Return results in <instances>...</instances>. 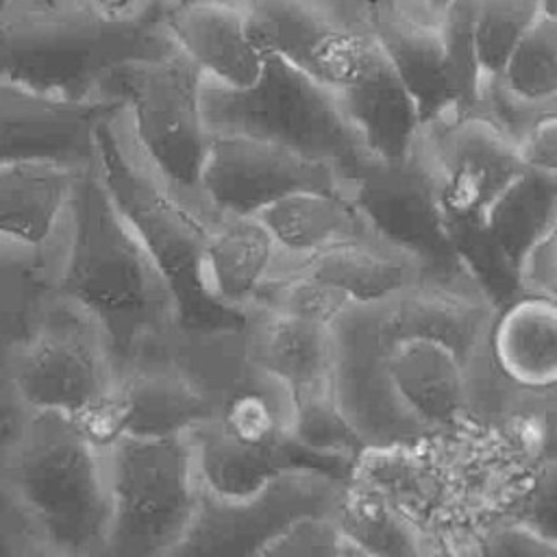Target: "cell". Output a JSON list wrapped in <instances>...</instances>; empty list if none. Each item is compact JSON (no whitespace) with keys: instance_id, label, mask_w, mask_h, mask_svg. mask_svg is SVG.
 <instances>
[{"instance_id":"obj_1","label":"cell","mask_w":557,"mask_h":557,"mask_svg":"<svg viewBox=\"0 0 557 557\" xmlns=\"http://www.w3.org/2000/svg\"><path fill=\"white\" fill-rule=\"evenodd\" d=\"M496 305L474 274L350 302L333 324V396L366 450L476 422V361Z\"/></svg>"},{"instance_id":"obj_2","label":"cell","mask_w":557,"mask_h":557,"mask_svg":"<svg viewBox=\"0 0 557 557\" xmlns=\"http://www.w3.org/2000/svg\"><path fill=\"white\" fill-rule=\"evenodd\" d=\"M242 329H183L170 348L207 403V420L189 433L205 487L239 498L298 468L348 479V459L300 442L289 387L248 357Z\"/></svg>"},{"instance_id":"obj_3","label":"cell","mask_w":557,"mask_h":557,"mask_svg":"<svg viewBox=\"0 0 557 557\" xmlns=\"http://www.w3.org/2000/svg\"><path fill=\"white\" fill-rule=\"evenodd\" d=\"M0 535L13 555L109 557L107 450L57 411L24 409L2 389Z\"/></svg>"},{"instance_id":"obj_4","label":"cell","mask_w":557,"mask_h":557,"mask_svg":"<svg viewBox=\"0 0 557 557\" xmlns=\"http://www.w3.org/2000/svg\"><path fill=\"white\" fill-rule=\"evenodd\" d=\"M57 294L100 324L120 374L168 355L183 331L170 281L113 202L96 159L78 183Z\"/></svg>"},{"instance_id":"obj_5","label":"cell","mask_w":557,"mask_h":557,"mask_svg":"<svg viewBox=\"0 0 557 557\" xmlns=\"http://www.w3.org/2000/svg\"><path fill=\"white\" fill-rule=\"evenodd\" d=\"M172 4L2 0L0 81L61 98H102V85L117 67L178 52L168 26Z\"/></svg>"},{"instance_id":"obj_6","label":"cell","mask_w":557,"mask_h":557,"mask_svg":"<svg viewBox=\"0 0 557 557\" xmlns=\"http://www.w3.org/2000/svg\"><path fill=\"white\" fill-rule=\"evenodd\" d=\"M2 389L24 409L57 411L100 444L117 435L120 370L100 324L76 302L52 294L28 329L2 346Z\"/></svg>"},{"instance_id":"obj_7","label":"cell","mask_w":557,"mask_h":557,"mask_svg":"<svg viewBox=\"0 0 557 557\" xmlns=\"http://www.w3.org/2000/svg\"><path fill=\"white\" fill-rule=\"evenodd\" d=\"M96 161L113 202L170 281L183 329L244 326V315L218 307L205 294L200 265L209 224L168 187L148 161L124 102L98 124Z\"/></svg>"},{"instance_id":"obj_8","label":"cell","mask_w":557,"mask_h":557,"mask_svg":"<svg viewBox=\"0 0 557 557\" xmlns=\"http://www.w3.org/2000/svg\"><path fill=\"white\" fill-rule=\"evenodd\" d=\"M202 111L211 135H248L278 144L326 163L350 189L374 163L337 89L274 52L263 50V72L250 87L202 78Z\"/></svg>"},{"instance_id":"obj_9","label":"cell","mask_w":557,"mask_h":557,"mask_svg":"<svg viewBox=\"0 0 557 557\" xmlns=\"http://www.w3.org/2000/svg\"><path fill=\"white\" fill-rule=\"evenodd\" d=\"M104 450L113 505L109 557L176 555L205 490L191 435L120 433Z\"/></svg>"},{"instance_id":"obj_10","label":"cell","mask_w":557,"mask_h":557,"mask_svg":"<svg viewBox=\"0 0 557 557\" xmlns=\"http://www.w3.org/2000/svg\"><path fill=\"white\" fill-rule=\"evenodd\" d=\"M202 72L181 50L157 61L117 67L102 96L126 104L137 141L168 187L207 224L213 220L202 189L211 133L202 111Z\"/></svg>"},{"instance_id":"obj_11","label":"cell","mask_w":557,"mask_h":557,"mask_svg":"<svg viewBox=\"0 0 557 557\" xmlns=\"http://www.w3.org/2000/svg\"><path fill=\"white\" fill-rule=\"evenodd\" d=\"M418 154L433 181L448 228H476L529 172L513 133L483 102L422 126Z\"/></svg>"},{"instance_id":"obj_12","label":"cell","mask_w":557,"mask_h":557,"mask_svg":"<svg viewBox=\"0 0 557 557\" xmlns=\"http://www.w3.org/2000/svg\"><path fill=\"white\" fill-rule=\"evenodd\" d=\"M557 409V298L516 289L496 305L476 361V422Z\"/></svg>"},{"instance_id":"obj_13","label":"cell","mask_w":557,"mask_h":557,"mask_svg":"<svg viewBox=\"0 0 557 557\" xmlns=\"http://www.w3.org/2000/svg\"><path fill=\"white\" fill-rule=\"evenodd\" d=\"M348 492L346 476L320 468L287 470L239 498H226L205 487L196 522L176 555H261L296 518L342 513Z\"/></svg>"},{"instance_id":"obj_14","label":"cell","mask_w":557,"mask_h":557,"mask_svg":"<svg viewBox=\"0 0 557 557\" xmlns=\"http://www.w3.org/2000/svg\"><path fill=\"white\" fill-rule=\"evenodd\" d=\"M255 44L339 89L370 37L363 0H250Z\"/></svg>"},{"instance_id":"obj_15","label":"cell","mask_w":557,"mask_h":557,"mask_svg":"<svg viewBox=\"0 0 557 557\" xmlns=\"http://www.w3.org/2000/svg\"><path fill=\"white\" fill-rule=\"evenodd\" d=\"M352 196L370 228L420 259L431 278L472 274L453 244L448 220L418 148L407 163H372L357 181Z\"/></svg>"},{"instance_id":"obj_16","label":"cell","mask_w":557,"mask_h":557,"mask_svg":"<svg viewBox=\"0 0 557 557\" xmlns=\"http://www.w3.org/2000/svg\"><path fill=\"white\" fill-rule=\"evenodd\" d=\"M83 172L46 161L0 163V261L39 270L57 287Z\"/></svg>"},{"instance_id":"obj_17","label":"cell","mask_w":557,"mask_h":557,"mask_svg":"<svg viewBox=\"0 0 557 557\" xmlns=\"http://www.w3.org/2000/svg\"><path fill=\"white\" fill-rule=\"evenodd\" d=\"M202 189L213 213L259 215L272 202L305 189L350 185L326 163L248 135H211Z\"/></svg>"},{"instance_id":"obj_18","label":"cell","mask_w":557,"mask_h":557,"mask_svg":"<svg viewBox=\"0 0 557 557\" xmlns=\"http://www.w3.org/2000/svg\"><path fill=\"white\" fill-rule=\"evenodd\" d=\"M122 100L61 98L0 81V163L46 161L87 170L100 120Z\"/></svg>"},{"instance_id":"obj_19","label":"cell","mask_w":557,"mask_h":557,"mask_svg":"<svg viewBox=\"0 0 557 557\" xmlns=\"http://www.w3.org/2000/svg\"><path fill=\"white\" fill-rule=\"evenodd\" d=\"M363 9L372 35L411 91L422 124L459 109L442 15L424 0H363Z\"/></svg>"},{"instance_id":"obj_20","label":"cell","mask_w":557,"mask_h":557,"mask_svg":"<svg viewBox=\"0 0 557 557\" xmlns=\"http://www.w3.org/2000/svg\"><path fill=\"white\" fill-rule=\"evenodd\" d=\"M337 94L374 163L400 165L416 154L424 126L420 109L372 30Z\"/></svg>"},{"instance_id":"obj_21","label":"cell","mask_w":557,"mask_h":557,"mask_svg":"<svg viewBox=\"0 0 557 557\" xmlns=\"http://www.w3.org/2000/svg\"><path fill=\"white\" fill-rule=\"evenodd\" d=\"M248 357L285 383L296 407L333 396V326L255 307L242 329Z\"/></svg>"},{"instance_id":"obj_22","label":"cell","mask_w":557,"mask_h":557,"mask_svg":"<svg viewBox=\"0 0 557 557\" xmlns=\"http://www.w3.org/2000/svg\"><path fill=\"white\" fill-rule=\"evenodd\" d=\"M168 26L178 50L205 78L237 89L259 81L263 50L250 35L246 7L222 0L174 2Z\"/></svg>"},{"instance_id":"obj_23","label":"cell","mask_w":557,"mask_h":557,"mask_svg":"<svg viewBox=\"0 0 557 557\" xmlns=\"http://www.w3.org/2000/svg\"><path fill=\"white\" fill-rule=\"evenodd\" d=\"M276 261V244L259 215L215 213L202 250V289L218 307L246 318Z\"/></svg>"},{"instance_id":"obj_24","label":"cell","mask_w":557,"mask_h":557,"mask_svg":"<svg viewBox=\"0 0 557 557\" xmlns=\"http://www.w3.org/2000/svg\"><path fill=\"white\" fill-rule=\"evenodd\" d=\"M259 218L278 250L274 272L298 268L335 246L376 235L355 196L344 189L296 191L265 207Z\"/></svg>"},{"instance_id":"obj_25","label":"cell","mask_w":557,"mask_h":557,"mask_svg":"<svg viewBox=\"0 0 557 557\" xmlns=\"http://www.w3.org/2000/svg\"><path fill=\"white\" fill-rule=\"evenodd\" d=\"M207 416L202 394L170 352L144 359L120 374L117 435L191 433Z\"/></svg>"},{"instance_id":"obj_26","label":"cell","mask_w":557,"mask_h":557,"mask_svg":"<svg viewBox=\"0 0 557 557\" xmlns=\"http://www.w3.org/2000/svg\"><path fill=\"white\" fill-rule=\"evenodd\" d=\"M292 270L315 274L361 305L396 298L431 278L420 259L379 235L335 246Z\"/></svg>"},{"instance_id":"obj_27","label":"cell","mask_w":557,"mask_h":557,"mask_svg":"<svg viewBox=\"0 0 557 557\" xmlns=\"http://www.w3.org/2000/svg\"><path fill=\"white\" fill-rule=\"evenodd\" d=\"M557 98V20L540 15L498 78L483 87L492 109H522Z\"/></svg>"},{"instance_id":"obj_28","label":"cell","mask_w":557,"mask_h":557,"mask_svg":"<svg viewBox=\"0 0 557 557\" xmlns=\"http://www.w3.org/2000/svg\"><path fill=\"white\" fill-rule=\"evenodd\" d=\"M540 15V0H474L476 54L483 87L500 76L516 46Z\"/></svg>"},{"instance_id":"obj_29","label":"cell","mask_w":557,"mask_h":557,"mask_svg":"<svg viewBox=\"0 0 557 557\" xmlns=\"http://www.w3.org/2000/svg\"><path fill=\"white\" fill-rule=\"evenodd\" d=\"M350 302L352 300L333 283L305 270H285L270 276L255 307L333 326Z\"/></svg>"},{"instance_id":"obj_30","label":"cell","mask_w":557,"mask_h":557,"mask_svg":"<svg viewBox=\"0 0 557 557\" xmlns=\"http://www.w3.org/2000/svg\"><path fill=\"white\" fill-rule=\"evenodd\" d=\"M442 37L459 98V111L474 109L481 102L483 89L476 54L474 0H450L442 13Z\"/></svg>"},{"instance_id":"obj_31","label":"cell","mask_w":557,"mask_h":557,"mask_svg":"<svg viewBox=\"0 0 557 557\" xmlns=\"http://www.w3.org/2000/svg\"><path fill=\"white\" fill-rule=\"evenodd\" d=\"M487 109L513 133L529 172L557 185V98L522 109Z\"/></svg>"},{"instance_id":"obj_32","label":"cell","mask_w":557,"mask_h":557,"mask_svg":"<svg viewBox=\"0 0 557 557\" xmlns=\"http://www.w3.org/2000/svg\"><path fill=\"white\" fill-rule=\"evenodd\" d=\"M263 557H350L368 555L344 529L339 513H305L285 527L261 553Z\"/></svg>"},{"instance_id":"obj_33","label":"cell","mask_w":557,"mask_h":557,"mask_svg":"<svg viewBox=\"0 0 557 557\" xmlns=\"http://www.w3.org/2000/svg\"><path fill=\"white\" fill-rule=\"evenodd\" d=\"M479 555H557V537L520 513H500L476 533Z\"/></svg>"},{"instance_id":"obj_34","label":"cell","mask_w":557,"mask_h":557,"mask_svg":"<svg viewBox=\"0 0 557 557\" xmlns=\"http://www.w3.org/2000/svg\"><path fill=\"white\" fill-rule=\"evenodd\" d=\"M518 287L557 298V191L518 265Z\"/></svg>"},{"instance_id":"obj_35","label":"cell","mask_w":557,"mask_h":557,"mask_svg":"<svg viewBox=\"0 0 557 557\" xmlns=\"http://www.w3.org/2000/svg\"><path fill=\"white\" fill-rule=\"evenodd\" d=\"M511 513H520L557 537V455L544 459Z\"/></svg>"},{"instance_id":"obj_36","label":"cell","mask_w":557,"mask_h":557,"mask_svg":"<svg viewBox=\"0 0 557 557\" xmlns=\"http://www.w3.org/2000/svg\"><path fill=\"white\" fill-rule=\"evenodd\" d=\"M540 11L542 15L557 20V0H540Z\"/></svg>"},{"instance_id":"obj_37","label":"cell","mask_w":557,"mask_h":557,"mask_svg":"<svg viewBox=\"0 0 557 557\" xmlns=\"http://www.w3.org/2000/svg\"><path fill=\"white\" fill-rule=\"evenodd\" d=\"M424 2H426L435 13H440V15H442L444 9L450 4V0H424Z\"/></svg>"},{"instance_id":"obj_38","label":"cell","mask_w":557,"mask_h":557,"mask_svg":"<svg viewBox=\"0 0 557 557\" xmlns=\"http://www.w3.org/2000/svg\"><path fill=\"white\" fill-rule=\"evenodd\" d=\"M26 2H54V0H26Z\"/></svg>"}]
</instances>
